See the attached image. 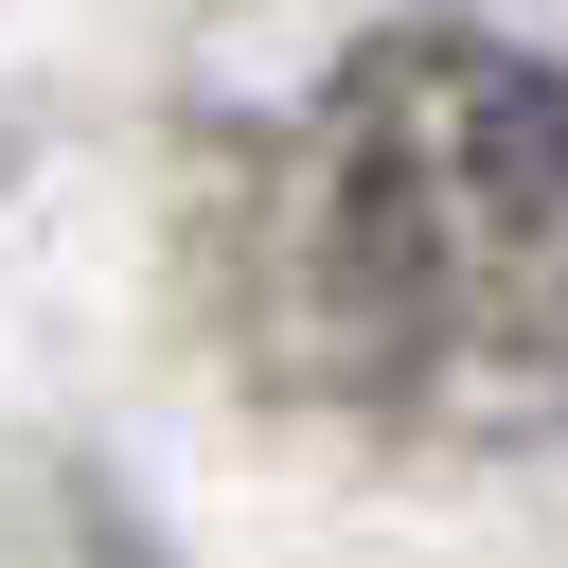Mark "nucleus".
Instances as JSON below:
<instances>
[{"mask_svg": "<svg viewBox=\"0 0 568 568\" xmlns=\"http://www.w3.org/2000/svg\"><path fill=\"white\" fill-rule=\"evenodd\" d=\"M248 355L373 426L568 408V71L479 18L355 36L231 213Z\"/></svg>", "mask_w": 568, "mask_h": 568, "instance_id": "nucleus-1", "label": "nucleus"}]
</instances>
